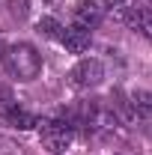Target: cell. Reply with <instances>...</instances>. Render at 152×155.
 Segmentation results:
<instances>
[{"mask_svg":"<svg viewBox=\"0 0 152 155\" xmlns=\"http://www.w3.org/2000/svg\"><path fill=\"white\" fill-rule=\"evenodd\" d=\"M3 63H6V72L18 81H36L42 72V57L33 45L18 42V45H9L3 51Z\"/></svg>","mask_w":152,"mask_h":155,"instance_id":"6da1fadb","label":"cell"},{"mask_svg":"<svg viewBox=\"0 0 152 155\" xmlns=\"http://www.w3.org/2000/svg\"><path fill=\"white\" fill-rule=\"evenodd\" d=\"M72 143H75V131H72L69 122H63V119H48V122H42V146H45L48 152L63 155V152L72 149Z\"/></svg>","mask_w":152,"mask_h":155,"instance_id":"7a4b0ae2","label":"cell"},{"mask_svg":"<svg viewBox=\"0 0 152 155\" xmlns=\"http://www.w3.org/2000/svg\"><path fill=\"white\" fill-rule=\"evenodd\" d=\"M101 78H104V66L98 60H81L72 69V84L75 87H95V84H101Z\"/></svg>","mask_w":152,"mask_h":155,"instance_id":"3957f363","label":"cell"},{"mask_svg":"<svg viewBox=\"0 0 152 155\" xmlns=\"http://www.w3.org/2000/svg\"><path fill=\"white\" fill-rule=\"evenodd\" d=\"M75 27H81V30H93L95 24L101 21V9L95 6L93 0H81V3H75Z\"/></svg>","mask_w":152,"mask_h":155,"instance_id":"277c9868","label":"cell"},{"mask_svg":"<svg viewBox=\"0 0 152 155\" xmlns=\"http://www.w3.org/2000/svg\"><path fill=\"white\" fill-rule=\"evenodd\" d=\"M60 42L66 45V51H72V54H84V51L90 48V30L69 27V30H63V39H60Z\"/></svg>","mask_w":152,"mask_h":155,"instance_id":"5b68a950","label":"cell"},{"mask_svg":"<svg viewBox=\"0 0 152 155\" xmlns=\"http://www.w3.org/2000/svg\"><path fill=\"white\" fill-rule=\"evenodd\" d=\"M128 24H131L140 36L152 39V9L149 6H134L131 12H128Z\"/></svg>","mask_w":152,"mask_h":155,"instance_id":"8992f818","label":"cell"},{"mask_svg":"<svg viewBox=\"0 0 152 155\" xmlns=\"http://www.w3.org/2000/svg\"><path fill=\"white\" fill-rule=\"evenodd\" d=\"M131 107H134L137 116L152 119V93H149V90H134V93H131Z\"/></svg>","mask_w":152,"mask_h":155,"instance_id":"52a82bcc","label":"cell"},{"mask_svg":"<svg viewBox=\"0 0 152 155\" xmlns=\"http://www.w3.org/2000/svg\"><path fill=\"white\" fill-rule=\"evenodd\" d=\"M6 119H9L12 125L24 128V131H27V128H36V125H39V119H36V116H33V114H27V110H21V107H15V110L6 116Z\"/></svg>","mask_w":152,"mask_h":155,"instance_id":"ba28073f","label":"cell"},{"mask_svg":"<svg viewBox=\"0 0 152 155\" xmlns=\"http://www.w3.org/2000/svg\"><path fill=\"white\" fill-rule=\"evenodd\" d=\"M39 33L48 39H63V27L57 18H39Z\"/></svg>","mask_w":152,"mask_h":155,"instance_id":"9c48e42d","label":"cell"},{"mask_svg":"<svg viewBox=\"0 0 152 155\" xmlns=\"http://www.w3.org/2000/svg\"><path fill=\"white\" fill-rule=\"evenodd\" d=\"M18 104H15V98H12V93L9 90H0V114L3 116H9L12 110H15Z\"/></svg>","mask_w":152,"mask_h":155,"instance_id":"30bf717a","label":"cell"},{"mask_svg":"<svg viewBox=\"0 0 152 155\" xmlns=\"http://www.w3.org/2000/svg\"><path fill=\"white\" fill-rule=\"evenodd\" d=\"M122 3H125V0H104V6H107L111 12H114V9H122Z\"/></svg>","mask_w":152,"mask_h":155,"instance_id":"8fae6325","label":"cell"},{"mask_svg":"<svg viewBox=\"0 0 152 155\" xmlns=\"http://www.w3.org/2000/svg\"><path fill=\"white\" fill-rule=\"evenodd\" d=\"M0 54H3V51H0Z\"/></svg>","mask_w":152,"mask_h":155,"instance_id":"7c38bea8","label":"cell"}]
</instances>
